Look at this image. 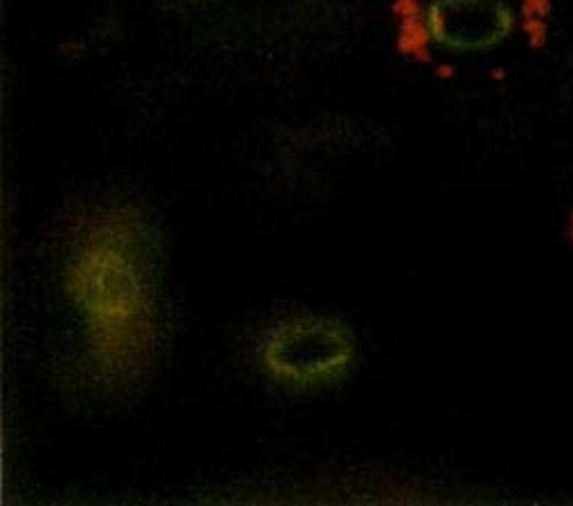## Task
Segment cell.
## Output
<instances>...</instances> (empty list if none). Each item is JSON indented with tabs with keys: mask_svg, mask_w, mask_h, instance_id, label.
I'll return each mask as SVG.
<instances>
[{
	"mask_svg": "<svg viewBox=\"0 0 573 506\" xmlns=\"http://www.w3.org/2000/svg\"><path fill=\"white\" fill-rule=\"evenodd\" d=\"M424 24L438 46L475 53L511 35L513 12L504 0H431Z\"/></svg>",
	"mask_w": 573,
	"mask_h": 506,
	"instance_id": "cell-3",
	"label": "cell"
},
{
	"mask_svg": "<svg viewBox=\"0 0 573 506\" xmlns=\"http://www.w3.org/2000/svg\"><path fill=\"white\" fill-rule=\"evenodd\" d=\"M438 76H440V78L452 76V67H450V64H447V67H445V64H443V67H438Z\"/></svg>",
	"mask_w": 573,
	"mask_h": 506,
	"instance_id": "cell-8",
	"label": "cell"
},
{
	"mask_svg": "<svg viewBox=\"0 0 573 506\" xmlns=\"http://www.w3.org/2000/svg\"><path fill=\"white\" fill-rule=\"evenodd\" d=\"M525 32L530 35V41L537 46V44L543 41V35H546V26H543V21L541 19H525Z\"/></svg>",
	"mask_w": 573,
	"mask_h": 506,
	"instance_id": "cell-6",
	"label": "cell"
},
{
	"mask_svg": "<svg viewBox=\"0 0 573 506\" xmlns=\"http://www.w3.org/2000/svg\"><path fill=\"white\" fill-rule=\"evenodd\" d=\"M64 289L85 321L94 366L134 376L154 332V245L145 220L129 209L97 218L69 256Z\"/></svg>",
	"mask_w": 573,
	"mask_h": 506,
	"instance_id": "cell-1",
	"label": "cell"
},
{
	"mask_svg": "<svg viewBox=\"0 0 573 506\" xmlns=\"http://www.w3.org/2000/svg\"><path fill=\"white\" fill-rule=\"evenodd\" d=\"M548 0H523V14L527 19H541L548 12Z\"/></svg>",
	"mask_w": 573,
	"mask_h": 506,
	"instance_id": "cell-7",
	"label": "cell"
},
{
	"mask_svg": "<svg viewBox=\"0 0 573 506\" xmlns=\"http://www.w3.org/2000/svg\"><path fill=\"white\" fill-rule=\"evenodd\" d=\"M356 355L351 328L326 314H296L278 321L260 344L262 371L289 392L340 385L354 369Z\"/></svg>",
	"mask_w": 573,
	"mask_h": 506,
	"instance_id": "cell-2",
	"label": "cell"
},
{
	"mask_svg": "<svg viewBox=\"0 0 573 506\" xmlns=\"http://www.w3.org/2000/svg\"><path fill=\"white\" fill-rule=\"evenodd\" d=\"M392 12L401 21L415 19V17H422V5H420V0H394Z\"/></svg>",
	"mask_w": 573,
	"mask_h": 506,
	"instance_id": "cell-5",
	"label": "cell"
},
{
	"mask_svg": "<svg viewBox=\"0 0 573 506\" xmlns=\"http://www.w3.org/2000/svg\"><path fill=\"white\" fill-rule=\"evenodd\" d=\"M429 41H431V35L427 30V24H424L422 17H415V19H406L401 21V28H399V50L403 55L408 57H415V60L420 62H427L429 60Z\"/></svg>",
	"mask_w": 573,
	"mask_h": 506,
	"instance_id": "cell-4",
	"label": "cell"
}]
</instances>
